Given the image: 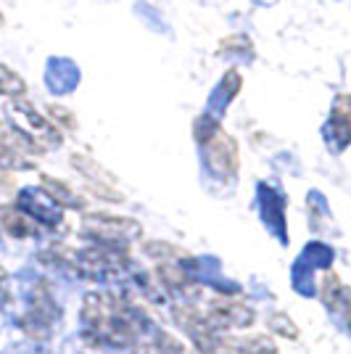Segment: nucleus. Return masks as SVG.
Returning a JSON list of instances; mask_svg holds the SVG:
<instances>
[{
	"label": "nucleus",
	"instance_id": "1",
	"mask_svg": "<svg viewBox=\"0 0 351 354\" xmlns=\"http://www.w3.org/2000/svg\"><path fill=\"white\" fill-rule=\"evenodd\" d=\"M85 339L108 346H132L143 333L140 312L127 301V296L114 291H93L82 304Z\"/></svg>",
	"mask_w": 351,
	"mask_h": 354
},
{
	"label": "nucleus",
	"instance_id": "2",
	"mask_svg": "<svg viewBox=\"0 0 351 354\" xmlns=\"http://www.w3.org/2000/svg\"><path fill=\"white\" fill-rule=\"evenodd\" d=\"M6 114H8V124L14 127L16 133L24 135L40 153L48 151V148H59L61 143H64L59 127L48 117H43L27 98H14V101H8V104H6Z\"/></svg>",
	"mask_w": 351,
	"mask_h": 354
},
{
	"label": "nucleus",
	"instance_id": "3",
	"mask_svg": "<svg viewBox=\"0 0 351 354\" xmlns=\"http://www.w3.org/2000/svg\"><path fill=\"white\" fill-rule=\"evenodd\" d=\"M82 233L90 236L98 243L106 246H119V243H130L143 236L140 222L132 217H117V214H103V212H93L82 217Z\"/></svg>",
	"mask_w": 351,
	"mask_h": 354
},
{
	"label": "nucleus",
	"instance_id": "4",
	"mask_svg": "<svg viewBox=\"0 0 351 354\" xmlns=\"http://www.w3.org/2000/svg\"><path fill=\"white\" fill-rule=\"evenodd\" d=\"M72 267L79 275L88 278H106V275H122L130 267V257L127 251L119 246H106V243H95L82 251H74Z\"/></svg>",
	"mask_w": 351,
	"mask_h": 354
},
{
	"label": "nucleus",
	"instance_id": "5",
	"mask_svg": "<svg viewBox=\"0 0 351 354\" xmlns=\"http://www.w3.org/2000/svg\"><path fill=\"white\" fill-rule=\"evenodd\" d=\"M198 310L206 317V323L220 333L222 330H235V328H249L256 320V312L251 310L249 304L225 299V296H217L214 301H209L206 307H198Z\"/></svg>",
	"mask_w": 351,
	"mask_h": 354
},
{
	"label": "nucleus",
	"instance_id": "6",
	"mask_svg": "<svg viewBox=\"0 0 351 354\" xmlns=\"http://www.w3.org/2000/svg\"><path fill=\"white\" fill-rule=\"evenodd\" d=\"M201 146L206 148V164L209 169L217 177H235L238 172V164H240V156H238V143H235L230 135L225 130H217L206 138Z\"/></svg>",
	"mask_w": 351,
	"mask_h": 354
},
{
	"label": "nucleus",
	"instance_id": "7",
	"mask_svg": "<svg viewBox=\"0 0 351 354\" xmlns=\"http://www.w3.org/2000/svg\"><path fill=\"white\" fill-rule=\"evenodd\" d=\"M19 209H21L35 225L43 222L48 227H56L61 222V207H56V201L45 191H32V188L21 191L19 193Z\"/></svg>",
	"mask_w": 351,
	"mask_h": 354
},
{
	"label": "nucleus",
	"instance_id": "8",
	"mask_svg": "<svg viewBox=\"0 0 351 354\" xmlns=\"http://www.w3.org/2000/svg\"><path fill=\"white\" fill-rule=\"evenodd\" d=\"M0 230H6L11 238L24 241V238H32L37 233V225L19 207H6L0 209Z\"/></svg>",
	"mask_w": 351,
	"mask_h": 354
},
{
	"label": "nucleus",
	"instance_id": "9",
	"mask_svg": "<svg viewBox=\"0 0 351 354\" xmlns=\"http://www.w3.org/2000/svg\"><path fill=\"white\" fill-rule=\"evenodd\" d=\"M320 299L325 307L330 310H343L346 307V286L341 283L338 272L333 270H325L320 281Z\"/></svg>",
	"mask_w": 351,
	"mask_h": 354
},
{
	"label": "nucleus",
	"instance_id": "10",
	"mask_svg": "<svg viewBox=\"0 0 351 354\" xmlns=\"http://www.w3.org/2000/svg\"><path fill=\"white\" fill-rule=\"evenodd\" d=\"M43 191L56 201V207H66V209H82L85 207V198L74 191V188H69L64 180L43 177Z\"/></svg>",
	"mask_w": 351,
	"mask_h": 354
},
{
	"label": "nucleus",
	"instance_id": "11",
	"mask_svg": "<svg viewBox=\"0 0 351 354\" xmlns=\"http://www.w3.org/2000/svg\"><path fill=\"white\" fill-rule=\"evenodd\" d=\"M69 162H72V167L77 172H82V175L88 177L90 183H95V185H108V188L114 185V175H111L108 169H103L98 162H93L90 156H85V153H74Z\"/></svg>",
	"mask_w": 351,
	"mask_h": 354
},
{
	"label": "nucleus",
	"instance_id": "12",
	"mask_svg": "<svg viewBox=\"0 0 351 354\" xmlns=\"http://www.w3.org/2000/svg\"><path fill=\"white\" fill-rule=\"evenodd\" d=\"M235 354H278V344L267 333H251L243 339H233Z\"/></svg>",
	"mask_w": 351,
	"mask_h": 354
},
{
	"label": "nucleus",
	"instance_id": "13",
	"mask_svg": "<svg viewBox=\"0 0 351 354\" xmlns=\"http://www.w3.org/2000/svg\"><path fill=\"white\" fill-rule=\"evenodd\" d=\"M0 148L3 151H14V153H24V156H32V159H35V153H40L24 135L16 133L8 122H0Z\"/></svg>",
	"mask_w": 351,
	"mask_h": 354
},
{
	"label": "nucleus",
	"instance_id": "14",
	"mask_svg": "<svg viewBox=\"0 0 351 354\" xmlns=\"http://www.w3.org/2000/svg\"><path fill=\"white\" fill-rule=\"evenodd\" d=\"M349 98L346 95H341L338 98L336 109H333V114H330V127H333V133L338 135V140H341V146H346V140H349Z\"/></svg>",
	"mask_w": 351,
	"mask_h": 354
},
{
	"label": "nucleus",
	"instance_id": "15",
	"mask_svg": "<svg viewBox=\"0 0 351 354\" xmlns=\"http://www.w3.org/2000/svg\"><path fill=\"white\" fill-rule=\"evenodd\" d=\"M24 93H27L24 80H21L14 69H8L6 64H0V95H8V98H24Z\"/></svg>",
	"mask_w": 351,
	"mask_h": 354
},
{
	"label": "nucleus",
	"instance_id": "16",
	"mask_svg": "<svg viewBox=\"0 0 351 354\" xmlns=\"http://www.w3.org/2000/svg\"><path fill=\"white\" fill-rule=\"evenodd\" d=\"M19 325H21V330H24L30 339H37V341L48 339V333H50V323L43 320L40 315H35V312L21 315V317H19Z\"/></svg>",
	"mask_w": 351,
	"mask_h": 354
},
{
	"label": "nucleus",
	"instance_id": "17",
	"mask_svg": "<svg viewBox=\"0 0 351 354\" xmlns=\"http://www.w3.org/2000/svg\"><path fill=\"white\" fill-rule=\"evenodd\" d=\"M148 257H153V259H159V262H172V259H182V257H188L182 249H177L172 243H167V241H148L146 246H143Z\"/></svg>",
	"mask_w": 351,
	"mask_h": 354
},
{
	"label": "nucleus",
	"instance_id": "18",
	"mask_svg": "<svg viewBox=\"0 0 351 354\" xmlns=\"http://www.w3.org/2000/svg\"><path fill=\"white\" fill-rule=\"evenodd\" d=\"M267 328L272 330V333H278V336H283V339H298V328H296V323H293L291 317L285 315V312H272L269 317H267Z\"/></svg>",
	"mask_w": 351,
	"mask_h": 354
},
{
	"label": "nucleus",
	"instance_id": "19",
	"mask_svg": "<svg viewBox=\"0 0 351 354\" xmlns=\"http://www.w3.org/2000/svg\"><path fill=\"white\" fill-rule=\"evenodd\" d=\"M48 111H50L53 124H56V122H61L66 130H77V119L72 117V111H69V109H64V106H59V104H50V106H48Z\"/></svg>",
	"mask_w": 351,
	"mask_h": 354
},
{
	"label": "nucleus",
	"instance_id": "20",
	"mask_svg": "<svg viewBox=\"0 0 351 354\" xmlns=\"http://www.w3.org/2000/svg\"><path fill=\"white\" fill-rule=\"evenodd\" d=\"M6 296H8V272L0 265V299H6Z\"/></svg>",
	"mask_w": 351,
	"mask_h": 354
},
{
	"label": "nucleus",
	"instance_id": "21",
	"mask_svg": "<svg viewBox=\"0 0 351 354\" xmlns=\"http://www.w3.org/2000/svg\"><path fill=\"white\" fill-rule=\"evenodd\" d=\"M3 24H6V19H3V14H0V27H3Z\"/></svg>",
	"mask_w": 351,
	"mask_h": 354
}]
</instances>
